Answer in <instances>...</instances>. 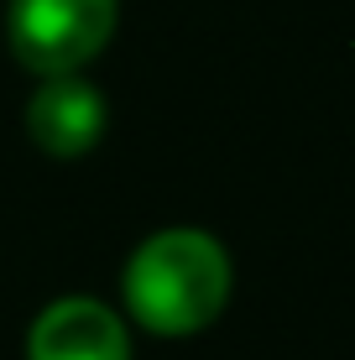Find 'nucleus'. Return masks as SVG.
<instances>
[{"label": "nucleus", "mask_w": 355, "mask_h": 360, "mask_svg": "<svg viewBox=\"0 0 355 360\" xmlns=\"http://www.w3.org/2000/svg\"><path fill=\"white\" fill-rule=\"evenodd\" d=\"M6 53L32 79L84 73L120 27V0H6Z\"/></svg>", "instance_id": "2"}, {"label": "nucleus", "mask_w": 355, "mask_h": 360, "mask_svg": "<svg viewBox=\"0 0 355 360\" xmlns=\"http://www.w3.org/2000/svg\"><path fill=\"white\" fill-rule=\"evenodd\" d=\"M235 292V262L204 225H162L141 235L120 266V314L157 340H193L214 329Z\"/></svg>", "instance_id": "1"}, {"label": "nucleus", "mask_w": 355, "mask_h": 360, "mask_svg": "<svg viewBox=\"0 0 355 360\" xmlns=\"http://www.w3.org/2000/svg\"><path fill=\"white\" fill-rule=\"evenodd\" d=\"M27 360H136V334L115 303L63 292L27 324Z\"/></svg>", "instance_id": "3"}, {"label": "nucleus", "mask_w": 355, "mask_h": 360, "mask_svg": "<svg viewBox=\"0 0 355 360\" xmlns=\"http://www.w3.org/2000/svg\"><path fill=\"white\" fill-rule=\"evenodd\" d=\"M27 141L53 162H79L105 141L110 105L89 73H53L37 79L27 94Z\"/></svg>", "instance_id": "4"}]
</instances>
